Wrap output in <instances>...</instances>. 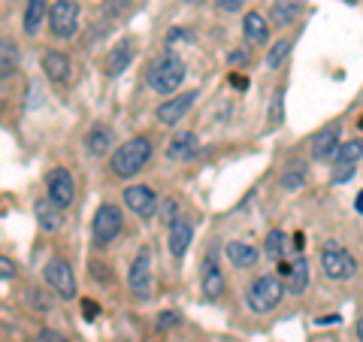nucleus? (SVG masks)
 Returning <instances> with one entry per match:
<instances>
[{"label":"nucleus","mask_w":363,"mask_h":342,"mask_svg":"<svg viewBox=\"0 0 363 342\" xmlns=\"http://www.w3.org/2000/svg\"><path fill=\"white\" fill-rule=\"evenodd\" d=\"M149 158H152V140L149 136H133V140H128L112 152L109 167L118 179H130L133 173H140V170L149 164Z\"/></svg>","instance_id":"f257e3e1"},{"label":"nucleus","mask_w":363,"mask_h":342,"mask_svg":"<svg viewBox=\"0 0 363 342\" xmlns=\"http://www.w3.org/2000/svg\"><path fill=\"white\" fill-rule=\"evenodd\" d=\"M182 79H185V61H182L176 52H164L161 58L149 67V85L161 97L173 94V91L182 85Z\"/></svg>","instance_id":"f03ea898"},{"label":"nucleus","mask_w":363,"mask_h":342,"mask_svg":"<svg viewBox=\"0 0 363 342\" xmlns=\"http://www.w3.org/2000/svg\"><path fill=\"white\" fill-rule=\"evenodd\" d=\"M285 285H281L279 276H257L252 285H248V291H245V303H248V309L257 312V315H264L269 309H276V306L281 303V297H285Z\"/></svg>","instance_id":"7ed1b4c3"},{"label":"nucleus","mask_w":363,"mask_h":342,"mask_svg":"<svg viewBox=\"0 0 363 342\" xmlns=\"http://www.w3.org/2000/svg\"><path fill=\"white\" fill-rule=\"evenodd\" d=\"M121 233V209L116 203H100L94 212V224H91V236H94V246L106 248L109 243H116Z\"/></svg>","instance_id":"20e7f679"},{"label":"nucleus","mask_w":363,"mask_h":342,"mask_svg":"<svg viewBox=\"0 0 363 342\" xmlns=\"http://www.w3.org/2000/svg\"><path fill=\"white\" fill-rule=\"evenodd\" d=\"M128 285H130V294L140 303H145L152 297V252L149 248H140L133 258V264L128 270Z\"/></svg>","instance_id":"39448f33"},{"label":"nucleus","mask_w":363,"mask_h":342,"mask_svg":"<svg viewBox=\"0 0 363 342\" xmlns=\"http://www.w3.org/2000/svg\"><path fill=\"white\" fill-rule=\"evenodd\" d=\"M321 270H324V276H327V279L345 282V279H351V276L357 272V260L351 258L342 246L330 243V246H324V248H321Z\"/></svg>","instance_id":"423d86ee"},{"label":"nucleus","mask_w":363,"mask_h":342,"mask_svg":"<svg viewBox=\"0 0 363 342\" xmlns=\"http://www.w3.org/2000/svg\"><path fill=\"white\" fill-rule=\"evenodd\" d=\"M79 28V4L76 0H55L49 9V31L61 40H70Z\"/></svg>","instance_id":"0eeeda50"},{"label":"nucleus","mask_w":363,"mask_h":342,"mask_svg":"<svg viewBox=\"0 0 363 342\" xmlns=\"http://www.w3.org/2000/svg\"><path fill=\"white\" fill-rule=\"evenodd\" d=\"M43 276H45V282H49V288L55 294H61L64 300H73L76 297V276H73V270H70L67 260L52 258L49 264H45V270H43Z\"/></svg>","instance_id":"6e6552de"},{"label":"nucleus","mask_w":363,"mask_h":342,"mask_svg":"<svg viewBox=\"0 0 363 342\" xmlns=\"http://www.w3.org/2000/svg\"><path fill=\"white\" fill-rule=\"evenodd\" d=\"M45 194L58 203L61 209H67L73 203V197H76V182H73V176H70V170L67 167H55L49 176H45Z\"/></svg>","instance_id":"1a4fd4ad"},{"label":"nucleus","mask_w":363,"mask_h":342,"mask_svg":"<svg viewBox=\"0 0 363 342\" xmlns=\"http://www.w3.org/2000/svg\"><path fill=\"white\" fill-rule=\"evenodd\" d=\"M43 73L49 76L55 85H70L73 79H76V67H73V61L67 58L64 52L49 49V52L43 55Z\"/></svg>","instance_id":"9d476101"},{"label":"nucleus","mask_w":363,"mask_h":342,"mask_svg":"<svg viewBox=\"0 0 363 342\" xmlns=\"http://www.w3.org/2000/svg\"><path fill=\"white\" fill-rule=\"evenodd\" d=\"M197 97H200V91H185V94H179V97L164 100V104L157 106V121L167 124V128H173V124H179L188 116V109L194 106Z\"/></svg>","instance_id":"9b49d317"},{"label":"nucleus","mask_w":363,"mask_h":342,"mask_svg":"<svg viewBox=\"0 0 363 342\" xmlns=\"http://www.w3.org/2000/svg\"><path fill=\"white\" fill-rule=\"evenodd\" d=\"M124 206L133 215H140V219H149L157 206V194L149 185H130V188H124Z\"/></svg>","instance_id":"f8f14e48"},{"label":"nucleus","mask_w":363,"mask_h":342,"mask_svg":"<svg viewBox=\"0 0 363 342\" xmlns=\"http://www.w3.org/2000/svg\"><path fill=\"white\" fill-rule=\"evenodd\" d=\"M339 133H342V128H339L336 121H330V124H324V128L312 136L309 145H312V158H315V161H327V158L336 155V149L342 145V143H339Z\"/></svg>","instance_id":"ddd939ff"},{"label":"nucleus","mask_w":363,"mask_h":342,"mask_svg":"<svg viewBox=\"0 0 363 342\" xmlns=\"http://www.w3.org/2000/svg\"><path fill=\"white\" fill-rule=\"evenodd\" d=\"M133 55H136V43H133V37H124V40H118V43L109 49V58H106V73H109L112 79L121 76V73L130 67Z\"/></svg>","instance_id":"4468645a"},{"label":"nucleus","mask_w":363,"mask_h":342,"mask_svg":"<svg viewBox=\"0 0 363 342\" xmlns=\"http://www.w3.org/2000/svg\"><path fill=\"white\" fill-rule=\"evenodd\" d=\"M191 239H194V227H191L188 219H173L169 221V252H173V258H185L188 248H191Z\"/></svg>","instance_id":"2eb2a0df"},{"label":"nucleus","mask_w":363,"mask_h":342,"mask_svg":"<svg viewBox=\"0 0 363 342\" xmlns=\"http://www.w3.org/2000/svg\"><path fill=\"white\" fill-rule=\"evenodd\" d=\"M33 215H37V224L43 227L45 233L61 231V224H64L61 206H58V203H55L52 197H40L37 203H33Z\"/></svg>","instance_id":"dca6fc26"},{"label":"nucleus","mask_w":363,"mask_h":342,"mask_svg":"<svg viewBox=\"0 0 363 342\" xmlns=\"http://www.w3.org/2000/svg\"><path fill=\"white\" fill-rule=\"evenodd\" d=\"M197 152H200V143H197V136L188 133V131L176 133L173 140H169V145H167V158H169V161H191Z\"/></svg>","instance_id":"f3484780"},{"label":"nucleus","mask_w":363,"mask_h":342,"mask_svg":"<svg viewBox=\"0 0 363 342\" xmlns=\"http://www.w3.org/2000/svg\"><path fill=\"white\" fill-rule=\"evenodd\" d=\"M242 37L248 45H267L269 43V25L260 13H245L242 18Z\"/></svg>","instance_id":"a211bd4d"},{"label":"nucleus","mask_w":363,"mask_h":342,"mask_svg":"<svg viewBox=\"0 0 363 342\" xmlns=\"http://www.w3.org/2000/svg\"><path fill=\"white\" fill-rule=\"evenodd\" d=\"M224 252H227V258H230V264L236 270H248V267L257 264V248L242 243V239H233V243H227Z\"/></svg>","instance_id":"6ab92c4d"},{"label":"nucleus","mask_w":363,"mask_h":342,"mask_svg":"<svg viewBox=\"0 0 363 342\" xmlns=\"http://www.w3.org/2000/svg\"><path fill=\"white\" fill-rule=\"evenodd\" d=\"M49 0H28V9H25V33L28 37H37V31L43 28V21L49 18Z\"/></svg>","instance_id":"aec40b11"},{"label":"nucleus","mask_w":363,"mask_h":342,"mask_svg":"<svg viewBox=\"0 0 363 342\" xmlns=\"http://www.w3.org/2000/svg\"><path fill=\"white\" fill-rule=\"evenodd\" d=\"M224 294V276L215 267V260H203V297L206 300H218Z\"/></svg>","instance_id":"412c9836"},{"label":"nucleus","mask_w":363,"mask_h":342,"mask_svg":"<svg viewBox=\"0 0 363 342\" xmlns=\"http://www.w3.org/2000/svg\"><path fill=\"white\" fill-rule=\"evenodd\" d=\"M300 9H303V0H272L269 18H272V25L281 28V25H291L300 16Z\"/></svg>","instance_id":"4be33fe9"},{"label":"nucleus","mask_w":363,"mask_h":342,"mask_svg":"<svg viewBox=\"0 0 363 342\" xmlns=\"http://www.w3.org/2000/svg\"><path fill=\"white\" fill-rule=\"evenodd\" d=\"M85 145H88L91 155H106L109 145H112V131L104 128V124H94V128L88 131V136H85Z\"/></svg>","instance_id":"5701e85b"},{"label":"nucleus","mask_w":363,"mask_h":342,"mask_svg":"<svg viewBox=\"0 0 363 342\" xmlns=\"http://www.w3.org/2000/svg\"><path fill=\"white\" fill-rule=\"evenodd\" d=\"M306 288H309V260L300 258L297 264H291V272H288V291L300 297Z\"/></svg>","instance_id":"b1692460"},{"label":"nucleus","mask_w":363,"mask_h":342,"mask_svg":"<svg viewBox=\"0 0 363 342\" xmlns=\"http://www.w3.org/2000/svg\"><path fill=\"white\" fill-rule=\"evenodd\" d=\"M336 164H357L363 158V140H351V143H342L336 149Z\"/></svg>","instance_id":"393cba45"},{"label":"nucleus","mask_w":363,"mask_h":342,"mask_svg":"<svg viewBox=\"0 0 363 342\" xmlns=\"http://www.w3.org/2000/svg\"><path fill=\"white\" fill-rule=\"evenodd\" d=\"M291 40H279L276 45H272L269 49V55H267V67H272V70H276V67H281V61L288 58V52H291Z\"/></svg>","instance_id":"a878e982"},{"label":"nucleus","mask_w":363,"mask_h":342,"mask_svg":"<svg viewBox=\"0 0 363 342\" xmlns=\"http://www.w3.org/2000/svg\"><path fill=\"white\" fill-rule=\"evenodd\" d=\"M303 182H306L303 170H300V167H291V170H285V173H281L279 185L285 188V191H297V188H303Z\"/></svg>","instance_id":"bb28decb"},{"label":"nucleus","mask_w":363,"mask_h":342,"mask_svg":"<svg viewBox=\"0 0 363 342\" xmlns=\"http://www.w3.org/2000/svg\"><path fill=\"white\" fill-rule=\"evenodd\" d=\"M285 243H288V236L281 231H269L267 233V255L269 258H281L285 255Z\"/></svg>","instance_id":"cd10ccee"},{"label":"nucleus","mask_w":363,"mask_h":342,"mask_svg":"<svg viewBox=\"0 0 363 342\" xmlns=\"http://www.w3.org/2000/svg\"><path fill=\"white\" fill-rule=\"evenodd\" d=\"M13 67H16V43L13 40H4V61H0V76L9 79V76H13Z\"/></svg>","instance_id":"c85d7f7f"},{"label":"nucleus","mask_w":363,"mask_h":342,"mask_svg":"<svg viewBox=\"0 0 363 342\" xmlns=\"http://www.w3.org/2000/svg\"><path fill=\"white\" fill-rule=\"evenodd\" d=\"M281 100H285V91H276V94H272V104H269V128H276V124H281V116H285V112H281Z\"/></svg>","instance_id":"c756f323"},{"label":"nucleus","mask_w":363,"mask_h":342,"mask_svg":"<svg viewBox=\"0 0 363 342\" xmlns=\"http://www.w3.org/2000/svg\"><path fill=\"white\" fill-rule=\"evenodd\" d=\"M33 342H70V339H67V336L61 333V330L43 327V330H40V333H37V339H33Z\"/></svg>","instance_id":"7c9ffc66"},{"label":"nucleus","mask_w":363,"mask_h":342,"mask_svg":"<svg viewBox=\"0 0 363 342\" xmlns=\"http://www.w3.org/2000/svg\"><path fill=\"white\" fill-rule=\"evenodd\" d=\"M179 321H182V315L173 312V309H167V312H161V318H157V330H169V327H176Z\"/></svg>","instance_id":"2f4dec72"},{"label":"nucleus","mask_w":363,"mask_h":342,"mask_svg":"<svg viewBox=\"0 0 363 342\" xmlns=\"http://www.w3.org/2000/svg\"><path fill=\"white\" fill-rule=\"evenodd\" d=\"M351 176H354V164H336V170H333V182H348Z\"/></svg>","instance_id":"473e14b6"},{"label":"nucleus","mask_w":363,"mask_h":342,"mask_svg":"<svg viewBox=\"0 0 363 342\" xmlns=\"http://www.w3.org/2000/svg\"><path fill=\"white\" fill-rule=\"evenodd\" d=\"M0 276H4V282L16 279V264L9 258H0Z\"/></svg>","instance_id":"72a5a7b5"},{"label":"nucleus","mask_w":363,"mask_h":342,"mask_svg":"<svg viewBox=\"0 0 363 342\" xmlns=\"http://www.w3.org/2000/svg\"><path fill=\"white\" fill-rule=\"evenodd\" d=\"M245 0H215V6L221 9V13H236V9H242Z\"/></svg>","instance_id":"f704fd0d"},{"label":"nucleus","mask_w":363,"mask_h":342,"mask_svg":"<svg viewBox=\"0 0 363 342\" xmlns=\"http://www.w3.org/2000/svg\"><path fill=\"white\" fill-rule=\"evenodd\" d=\"M97 312H100V306H97L94 300H82V315L88 318V321H94Z\"/></svg>","instance_id":"c9c22d12"},{"label":"nucleus","mask_w":363,"mask_h":342,"mask_svg":"<svg viewBox=\"0 0 363 342\" xmlns=\"http://www.w3.org/2000/svg\"><path fill=\"white\" fill-rule=\"evenodd\" d=\"M248 49H236V52H230V64H248Z\"/></svg>","instance_id":"e433bc0d"},{"label":"nucleus","mask_w":363,"mask_h":342,"mask_svg":"<svg viewBox=\"0 0 363 342\" xmlns=\"http://www.w3.org/2000/svg\"><path fill=\"white\" fill-rule=\"evenodd\" d=\"M230 85H233V88H240V91H245V88H248V79L240 76V73H230Z\"/></svg>","instance_id":"4c0bfd02"},{"label":"nucleus","mask_w":363,"mask_h":342,"mask_svg":"<svg viewBox=\"0 0 363 342\" xmlns=\"http://www.w3.org/2000/svg\"><path fill=\"white\" fill-rule=\"evenodd\" d=\"M303 246H306V236L297 233V236H294V248H297V252H303Z\"/></svg>","instance_id":"58836bf2"},{"label":"nucleus","mask_w":363,"mask_h":342,"mask_svg":"<svg viewBox=\"0 0 363 342\" xmlns=\"http://www.w3.org/2000/svg\"><path fill=\"white\" fill-rule=\"evenodd\" d=\"M354 209H357V212H360V215H363V191H360V194H357V200H354Z\"/></svg>","instance_id":"ea45409f"},{"label":"nucleus","mask_w":363,"mask_h":342,"mask_svg":"<svg viewBox=\"0 0 363 342\" xmlns=\"http://www.w3.org/2000/svg\"><path fill=\"white\" fill-rule=\"evenodd\" d=\"M357 339L363 342V315H360V321H357Z\"/></svg>","instance_id":"a19ab883"},{"label":"nucleus","mask_w":363,"mask_h":342,"mask_svg":"<svg viewBox=\"0 0 363 342\" xmlns=\"http://www.w3.org/2000/svg\"><path fill=\"white\" fill-rule=\"evenodd\" d=\"M360 128H363V118H360Z\"/></svg>","instance_id":"79ce46f5"}]
</instances>
